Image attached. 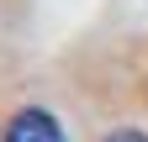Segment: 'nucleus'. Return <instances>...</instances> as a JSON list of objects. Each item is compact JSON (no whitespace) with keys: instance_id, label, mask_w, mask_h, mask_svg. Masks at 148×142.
Returning a JSON list of instances; mask_svg holds the SVG:
<instances>
[{"instance_id":"1","label":"nucleus","mask_w":148,"mask_h":142,"mask_svg":"<svg viewBox=\"0 0 148 142\" xmlns=\"http://www.w3.org/2000/svg\"><path fill=\"white\" fill-rule=\"evenodd\" d=\"M0 142H64V126H58L48 111L27 105V111H16V116L5 121V137H0Z\"/></svg>"},{"instance_id":"2","label":"nucleus","mask_w":148,"mask_h":142,"mask_svg":"<svg viewBox=\"0 0 148 142\" xmlns=\"http://www.w3.org/2000/svg\"><path fill=\"white\" fill-rule=\"evenodd\" d=\"M106 142H148V137H143V132H132V126H127V132H111Z\"/></svg>"}]
</instances>
